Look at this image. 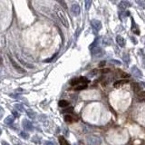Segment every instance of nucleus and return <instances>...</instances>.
Wrapping results in <instances>:
<instances>
[{
    "label": "nucleus",
    "mask_w": 145,
    "mask_h": 145,
    "mask_svg": "<svg viewBox=\"0 0 145 145\" xmlns=\"http://www.w3.org/2000/svg\"><path fill=\"white\" fill-rule=\"evenodd\" d=\"M86 142L89 145H100L102 143V140H101V138L97 137V136L90 135L86 138Z\"/></svg>",
    "instance_id": "obj_2"
},
{
    "label": "nucleus",
    "mask_w": 145,
    "mask_h": 145,
    "mask_svg": "<svg viewBox=\"0 0 145 145\" xmlns=\"http://www.w3.org/2000/svg\"><path fill=\"white\" fill-rule=\"evenodd\" d=\"M59 106L60 107H67L68 105H69V102L68 101H65V100H61L59 101Z\"/></svg>",
    "instance_id": "obj_16"
},
{
    "label": "nucleus",
    "mask_w": 145,
    "mask_h": 145,
    "mask_svg": "<svg viewBox=\"0 0 145 145\" xmlns=\"http://www.w3.org/2000/svg\"><path fill=\"white\" fill-rule=\"evenodd\" d=\"M74 111V108L73 107H70V108H67L66 110H63V112H72Z\"/></svg>",
    "instance_id": "obj_31"
},
{
    "label": "nucleus",
    "mask_w": 145,
    "mask_h": 145,
    "mask_svg": "<svg viewBox=\"0 0 145 145\" xmlns=\"http://www.w3.org/2000/svg\"><path fill=\"white\" fill-rule=\"evenodd\" d=\"M59 142L61 145H70L69 143H68V141L65 140V138L63 137V136H59Z\"/></svg>",
    "instance_id": "obj_15"
},
{
    "label": "nucleus",
    "mask_w": 145,
    "mask_h": 145,
    "mask_svg": "<svg viewBox=\"0 0 145 145\" xmlns=\"http://www.w3.org/2000/svg\"><path fill=\"white\" fill-rule=\"evenodd\" d=\"M18 60H19V62L22 63L24 66L27 67V68H29V69H33V68H34V66L32 65V64H30V63H26L25 61H23V60L20 59V58H18Z\"/></svg>",
    "instance_id": "obj_17"
},
{
    "label": "nucleus",
    "mask_w": 145,
    "mask_h": 145,
    "mask_svg": "<svg viewBox=\"0 0 145 145\" xmlns=\"http://www.w3.org/2000/svg\"><path fill=\"white\" fill-rule=\"evenodd\" d=\"M136 4L139 5L141 7L145 8V0H136Z\"/></svg>",
    "instance_id": "obj_21"
},
{
    "label": "nucleus",
    "mask_w": 145,
    "mask_h": 145,
    "mask_svg": "<svg viewBox=\"0 0 145 145\" xmlns=\"http://www.w3.org/2000/svg\"><path fill=\"white\" fill-rule=\"evenodd\" d=\"M131 6V2H129V1H122L121 3L119 4V8L120 9H125V8H127V7H130Z\"/></svg>",
    "instance_id": "obj_10"
},
{
    "label": "nucleus",
    "mask_w": 145,
    "mask_h": 145,
    "mask_svg": "<svg viewBox=\"0 0 145 145\" xmlns=\"http://www.w3.org/2000/svg\"><path fill=\"white\" fill-rule=\"evenodd\" d=\"M23 127L26 131H33V123L28 120H23Z\"/></svg>",
    "instance_id": "obj_8"
},
{
    "label": "nucleus",
    "mask_w": 145,
    "mask_h": 145,
    "mask_svg": "<svg viewBox=\"0 0 145 145\" xmlns=\"http://www.w3.org/2000/svg\"><path fill=\"white\" fill-rule=\"evenodd\" d=\"M129 83V80H128V79L119 80V81H117V82H115L114 83H113V86H114L115 88H119V87H121L122 85L125 84V83Z\"/></svg>",
    "instance_id": "obj_9"
},
{
    "label": "nucleus",
    "mask_w": 145,
    "mask_h": 145,
    "mask_svg": "<svg viewBox=\"0 0 145 145\" xmlns=\"http://www.w3.org/2000/svg\"><path fill=\"white\" fill-rule=\"evenodd\" d=\"M2 145H9L7 143V141H2Z\"/></svg>",
    "instance_id": "obj_40"
},
{
    "label": "nucleus",
    "mask_w": 145,
    "mask_h": 145,
    "mask_svg": "<svg viewBox=\"0 0 145 145\" xmlns=\"http://www.w3.org/2000/svg\"><path fill=\"white\" fill-rule=\"evenodd\" d=\"M131 40H132V41H133V43H134V44H135V45H136V44H137V42H136V40H135V39H134V38L132 37V36H131Z\"/></svg>",
    "instance_id": "obj_39"
},
{
    "label": "nucleus",
    "mask_w": 145,
    "mask_h": 145,
    "mask_svg": "<svg viewBox=\"0 0 145 145\" xmlns=\"http://www.w3.org/2000/svg\"><path fill=\"white\" fill-rule=\"evenodd\" d=\"M103 43H104L105 45H110L111 44H112V39L106 36V37L104 38V40H103Z\"/></svg>",
    "instance_id": "obj_18"
},
{
    "label": "nucleus",
    "mask_w": 145,
    "mask_h": 145,
    "mask_svg": "<svg viewBox=\"0 0 145 145\" xmlns=\"http://www.w3.org/2000/svg\"><path fill=\"white\" fill-rule=\"evenodd\" d=\"M91 25L96 31H100L102 29V23H101V21L97 20V19H93L91 21Z\"/></svg>",
    "instance_id": "obj_7"
},
{
    "label": "nucleus",
    "mask_w": 145,
    "mask_h": 145,
    "mask_svg": "<svg viewBox=\"0 0 145 145\" xmlns=\"http://www.w3.org/2000/svg\"><path fill=\"white\" fill-rule=\"evenodd\" d=\"M55 10L56 16H57V18L60 20V22L62 23L65 27H68V26H69L68 19H67L66 15L64 14V12H63L62 9H60L58 7H55Z\"/></svg>",
    "instance_id": "obj_1"
},
{
    "label": "nucleus",
    "mask_w": 145,
    "mask_h": 145,
    "mask_svg": "<svg viewBox=\"0 0 145 145\" xmlns=\"http://www.w3.org/2000/svg\"><path fill=\"white\" fill-rule=\"evenodd\" d=\"M104 55V49L101 48V47H94V48L92 49V55H93L94 58L102 57Z\"/></svg>",
    "instance_id": "obj_3"
},
{
    "label": "nucleus",
    "mask_w": 145,
    "mask_h": 145,
    "mask_svg": "<svg viewBox=\"0 0 145 145\" xmlns=\"http://www.w3.org/2000/svg\"><path fill=\"white\" fill-rule=\"evenodd\" d=\"M131 31L133 32L135 35H140V30H139V27L136 26V24L134 22V20L132 19V26H131Z\"/></svg>",
    "instance_id": "obj_13"
},
{
    "label": "nucleus",
    "mask_w": 145,
    "mask_h": 145,
    "mask_svg": "<svg viewBox=\"0 0 145 145\" xmlns=\"http://www.w3.org/2000/svg\"><path fill=\"white\" fill-rule=\"evenodd\" d=\"M131 75H133L136 78H141L142 77V73L141 71L138 68L137 66H132L131 67Z\"/></svg>",
    "instance_id": "obj_4"
},
{
    "label": "nucleus",
    "mask_w": 145,
    "mask_h": 145,
    "mask_svg": "<svg viewBox=\"0 0 145 145\" xmlns=\"http://www.w3.org/2000/svg\"><path fill=\"white\" fill-rule=\"evenodd\" d=\"M140 85H142L143 87H145V83L144 82H141V83H140Z\"/></svg>",
    "instance_id": "obj_41"
},
{
    "label": "nucleus",
    "mask_w": 145,
    "mask_h": 145,
    "mask_svg": "<svg viewBox=\"0 0 145 145\" xmlns=\"http://www.w3.org/2000/svg\"><path fill=\"white\" fill-rule=\"evenodd\" d=\"M110 69H108V68H106V69H103V70H101V73H104V74H106V73H110Z\"/></svg>",
    "instance_id": "obj_33"
},
{
    "label": "nucleus",
    "mask_w": 145,
    "mask_h": 145,
    "mask_svg": "<svg viewBox=\"0 0 145 145\" xmlns=\"http://www.w3.org/2000/svg\"><path fill=\"white\" fill-rule=\"evenodd\" d=\"M104 63H105V62H104H104H101V63H99V66H100V67L104 66Z\"/></svg>",
    "instance_id": "obj_38"
},
{
    "label": "nucleus",
    "mask_w": 145,
    "mask_h": 145,
    "mask_svg": "<svg viewBox=\"0 0 145 145\" xmlns=\"http://www.w3.org/2000/svg\"><path fill=\"white\" fill-rule=\"evenodd\" d=\"M75 145H77V144H75Z\"/></svg>",
    "instance_id": "obj_45"
},
{
    "label": "nucleus",
    "mask_w": 145,
    "mask_h": 145,
    "mask_svg": "<svg viewBox=\"0 0 145 145\" xmlns=\"http://www.w3.org/2000/svg\"><path fill=\"white\" fill-rule=\"evenodd\" d=\"M12 113H13V115L15 116V118H17V117L19 116V113L17 112H15V111H13V112H12Z\"/></svg>",
    "instance_id": "obj_34"
},
{
    "label": "nucleus",
    "mask_w": 145,
    "mask_h": 145,
    "mask_svg": "<svg viewBox=\"0 0 145 145\" xmlns=\"http://www.w3.org/2000/svg\"><path fill=\"white\" fill-rule=\"evenodd\" d=\"M71 12H72V14L75 15V16H77V15H80V12H81L80 6H79L78 4L72 5V7H71Z\"/></svg>",
    "instance_id": "obj_5"
},
{
    "label": "nucleus",
    "mask_w": 145,
    "mask_h": 145,
    "mask_svg": "<svg viewBox=\"0 0 145 145\" xmlns=\"http://www.w3.org/2000/svg\"><path fill=\"white\" fill-rule=\"evenodd\" d=\"M20 135H21L23 138H25V139H28V137H29V135L26 133V132H25V131H21V132H20Z\"/></svg>",
    "instance_id": "obj_29"
},
{
    "label": "nucleus",
    "mask_w": 145,
    "mask_h": 145,
    "mask_svg": "<svg viewBox=\"0 0 145 145\" xmlns=\"http://www.w3.org/2000/svg\"><path fill=\"white\" fill-rule=\"evenodd\" d=\"M116 42H117V44H118L121 47L125 46V40H124V38H123V36L117 35V36H116Z\"/></svg>",
    "instance_id": "obj_11"
},
{
    "label": "nucleus",
    "mask_w": 145,
    "mask_h": 145,
    "mask_svg": "<svg viewBox=\"0 0 145 145\" xmlns=\"http://www.w3.org/2000/svg\"><path fill=\"white\" fill-rule=\"evenodd\" d=\"M126 15H127V16H129V15H130V12L127 11V12H126Z\"/></svg>",
    "instance_id": "obj_42"
},
{
    "label": "nucleus",
    "mask_w": 145,
    "mask_h": 145,
    "mask_svg": "<svg viewBox=\"0 0 145 145\" xmlns=\"http://www.w3.org/2000/svg\"><path fill=\"white\" fill-rule=\"evenodd\" d=\"M14 107L16 108V110H18L19 112H24V107H23L21 104H15V105H14Z\"/></svg>",
    "instance_id": "obj_23"
},
{
    "label": "nucleus",
    "mask_w": 145,
    "mask_h": 145,
    "mask_svg": "<svg viewBox=\"0 0 145 145\" xmlns=\"http://www.w3.org/2000/svg\"><path fill=\"white\" fill-rule=\"evenodd\" d=\"M4 112H5L4 109L0 106V119H2V117L4 116Z\"/></svg>",
    "instance_id": "obj_30"
},
{
    "label": "nucleus",
    "mask_w": 145,
    "mask_h": 145,
    "mask_svg": "<svg viewBox=\"0 0 145 145\" xmlns=\"http://www.w3.org/2000/svg\"><path fill=\"white\" fill-rule=\"evenodd\" d=\"M123 59L126 63H129V62H130V56H129V55H128V54H123Z\"/></svg>",
    "instance_id": "obj_22"
},
{
    "label": "nucleus",
    "mask_w": 145,
    "mask_h": 145,
    "mask_svg": "<svg viewBox=\"0 0 145 145\" xmlns=\"http://www.w3.org/2000/svg\"><path fill=\"white\" fill-rule=\"evenodd\" d=\"M0 64H2V59H1V57H0Z\"/></svg>",
    "instance_id": "obj_43"
},
{
    "label": "nucleus",
    "mask_w": 145,
    "mask_h": 145,
    "mask_svg": "<svg viewBox=\"0 0 145 145\" xmlns=\"http://www.w3.org/2000/svg\"><path fill=\"white\" fill-rule=\"evenodd\" d=\"M138 99L140 101H145V92H140L138 93Z\"/></svg>",
    "instance_id": "obj_19"
},
{
    "label": "nucleus",
    "mask_w": 145,
    "mask_h": 145,
    "mask_svg": "<svg viewBox=\"0 0 145 145\" xmlns=\"http://www.w3.org/2000/svg\"><path fill=\"white\" fill-rule=\"evenodd\" d=\"M45 145H55L53 143L52 141H45Z\"/></svg>",
    "instance_id": "obj_37"
},
{
    "label": "nucleus",
    "mask_w": 145,
    "mask_h": 145,
    "mask_svg": "<svg viewBox=\"0 0 145 145\" xmlns=\"http://www.w3.org/2000/svg\"><path fill=\"white\" fill-rule=\"evenodd\" d=\"M26 113H27V115L29 116L30 118H32V119H35V112H30V111H27Z\"/></svg>",
    "instance_id": "obj_27"
},
{
    "label": "nucleus",
    "mask_w": 145,
    "mask_h": 145,
    "mask_svg": "<svg viewBox=\"0 0 145 145\" xmlns=\"http://www.w3.org/2000/svg\"><path fill=\"white\" fill-rule=\"evenodd\" d=\"M84 4H85V9L86 10H89L91 6H92V1L91 0H86L84 2Z\"/></svg>",
    "instance_id": "obj_25"
},
{
    "label": "nucleus",
    "mask_w": 145,
    "mask_h": 145,
    "mask_svg": "<svg viewBox=\"0 0 145 145\" xmlns=\"http://www.w3.org/2000/svg\"><path fill=\"white\" fill-rule=\"evenodd\" d=\"M13 123H14V118L12 116H8L5 119V123L7 125H11V124H13Z\"/></svg>",
    "instance_id": "obj_14"
},
{
    "label": "nucleus",
    "mask_w": 145,
    "mask_h": 145,
    "mask_svg": "<svg viewBox=\"0 0 145 145\" xmlns=\"http://www.w3.org/2000/svg\"><path fill=\"white\" fill-rule=\"evenodd\" d=\"M131 89L133 90L135 93H138V92H140L141 90V85H140V83H131Z\"/></svg>",
    "instance_id": "obj_12"
},
{
    "label": "nucleus",
    "mask_w": 145,
    "mask_h": 145,
    "mask_svg": "<svg viewBox=\"0 0 145 145\" xmlns=\"http://www.w3.org/2000/svg\"><path fill=\"white\" fill-rule=\"evenodd\" d=\"M96 72H97V70H93L92 72H91V74H90V75H91V76H93V75H95L97 74Z\"/></svg>",
    "instance_id": "obj_35"
},
{
    "label": "nucleus",
    "mask_w": 145,
    "mask_h": 145,
    "mask_svg": "<svg viewBox=\"0 0 145 145\" xmlns=\"http://www.w3.org/2000/svg\"><path fill=\"white\" fill-rule=\"evenodd\" d=\"M8 58H9V61L11 62L12 65L15 67V69H16V71H18V72H20L21 74H24V73H26V71L24 70V69H23V68H22L21 66H19L18 64H17V63H16L15 62V60L13 59V58H12V57H11L10 55H8Z\"/></svg>",
    "instance_id": "obj_6"
},
{
    "label": "nucleus",
    "mask_w": 145,
    "mask_h": 145,
    "mask_svg": "<svg viewBox=\"0 0 145 145\" xmlns=\"http://www.w3.org/2000/svg\"><path fill=\"white\" fill-rule=\"evenodd\" d=\"M110 62L112 63H115V64H121V62H120V61H117V60H111Z\"/></svg>",
    "instance_id": "obj_32"
},
{
    "label": "nucleus",
    "mask_w": 145,
    "mask_h": 145,
    "mask_svg": "<svg viewBox=\"0 0 145 145\" xmlns=\"http://www.w3.org/2000/svg\"><path fill=\"white\" fill-rule=\"evenodd\" d=\"M78 83H80V81H79V78H74L72 81H71V84L72 85H76L77 86V84Z\"/></svg>",
    "instance_id": "obj_26"
},
{
    "label": "nucleus",
    "mask_w": 145,
    "mask_h": 145,
    "mask_svg": "<svg viewBox=\"0 0 145 145\" xmlns=\"http://www.w3.org/2000/svg\"><path fill=\"white\" fill-rule=\"evenodd\" d=\"M98 41H99V39H98V38H96V39H95V40H94V41L93 42V44H92V45H90V48H94V47H96V45H97V43H98Z\"/></svg>",
    "instance_id": "obj_28"
},
{
    "label": "nucleus",
    "mask_w": 145,
    "mask_h": 145,
    "mask_svg": "<svg viewBox=\"0 0 145 145\" xmlns=\"http://www.w3.org/2000/svg\"><path fill=\"white\" fill-rule=\"evenodd\" d=\"M88 86H87V84H81V85H78V86H76L75 89V90H77V91H80V90H84L86 89Z\"/></svg>",
    "instance_id": "obj_24"
},
{
    "label": "nucleus",
    "mask_w": 145,
    "mask_h": 145,
    "mask_svg": "<svg viewBox=\"0 0 145 145\" xmlns=\"http://www.w3.org/2000/svg\"><path fill=\"white\" fill-rule=\"evenodd\" d=\"M122 76H123V77H126V78H128V77L130 76V75H127V74H125V73L123 72V74H122Z\"/></svg>",
    "instance_id": "obj_36"
},
{
    "label": "nucleus",
    "mask_w": 145,
    "mask_h": 145,
    "mask_svg": "<svg viewBox=\"0 0 145 145\" xmlns=\"http://www.w3.org/2000/svg\"><path fill=\"white\" fill-rule=\"evenodd\" d=\"M64 121L65 122H67V123H72L73 121H74V119H73V116H71V115H69V114H66V115L64 116Z\"/></svg>",
    "instance_id": "obj_20"
},
{
    "label": "nucleus",
    "mask_w": 145,
    "mask_h": 145,
    "mask_svg": "<svg viewBox=\"0 0 145 145\" xmlns=\"http://www.w3.org/2000/svg\"><path fill=\"white\" fill-rule=\"evenodd\" d=\"M0 134H1V130H0Z\"/></svg>",
    "instance_id": "obj_44"
}]
</instances>
